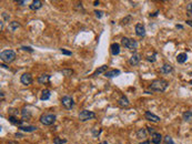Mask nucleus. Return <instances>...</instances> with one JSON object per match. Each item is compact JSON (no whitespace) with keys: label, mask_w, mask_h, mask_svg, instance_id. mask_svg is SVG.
Segmentation results:
<instances>
[{"label":"nucleus","mask_w":192,"mask_h":144,"mask_svg":"<svg viewBox=\"0 0 192 144\" xmlns=\"http://www.w3.org/2000/svg\"><path fill=\"white\" fill-rule=\"evenodd\" d=\"M168 85H169L168 81L163 79H157L150 84V89L154 92H164L167 90Z\"/></svg>","instance_id":"f257e3e1"},{"label":"nucleus","mask_w":192,"mask_h":144,"mask_svg":"<svg viewBox=\"0 0 192 144\" xmlns=\"http://www.w3.org/2000/svg\"><path fill=\"white\" fill-rule=\"evenodd\" d=\"M121 45L126 48V49L130 50V51H136L138 49V42H137L136 40L131 39V38H126V37H123L121 40Z\"/></svg>","instance_id":"f03ea898"},{"label":"nucleus","mask_w":192,"mask_h":144,"mask_svg":"<svg viewBox=\"0 0 192 144\" xmlns=\"http://www.w3.org/2000/svg\"><path fill=\"white\" fill-rule=\"evenodd\" d=\"M0 58L6 63H10L16 59V52L14 50H4L0 53Z\"/></svg>","instance_id":"7ed1b4c3"},{"label":"nucleus","mask_w":192,"mask_h":144,"mask_svg":"<svg viewBox=\"0 0 192 144\" xmlns=\"http://www.w3.org/2000/svg\"><path fill=\"white\" fill-rule=\"evenodd\" d=\"M57 116L53 113H43L40 116V122L43 125H51L56 122Z\"/></svg>","instance_id":"20e7f679"},{"label":"nucleus","mask_w":192,"mask_h":144,"mask_svg":"<svg viewBox=\"0 0 192 144\" xmlns=\"http://www.w3.org/2000/svg\"><path fill=\"white\" fill-rule=\"evenodd\" d=\"M61 104L66 110H72L75 108V101L70 95H65L61 98Z\"/></svg>","instance_id":"39448f33"},{"label":"nucleus","mask_w":192,"mask_h":144,"mask_svg":"<svg viewBox=\"0 0 192 144\" xmlns=\"http://www.w3.org/2000/svg\"><path fill=\"white\" fill-rule=\"evenodd\" d=\"M96 118V113H93V112H91L89 110H83V111H81L80 113H79V120L82 121V122H85V121H89V120H92Z\"/></svg>","instance_id":"423d86ee"},{"label":"nucleus","mask_w":192,"mask_h":144,"mask_svg":"<svg viewBox=\"0 0 192 144\" xmlns=\"http://www.w3.org/2000/svg\"><path fill=\"white\" fill-rule=\"evenodd\" d=\"M32 81H33V79H32V77H31L30 73H23V74L20 77V82L22 83L23 85H30L31 83H32Z\"/></svg>","instance_id":"0eeeda50"},{"label":"nucleus","mask_w":192,"mask_h":144,"mask_svg":"<svg viewBox=\"0 0 192 144\" xmlns=\"http://www.w3.org/2000/svg\"><path fill=\"white\" fill-rule=\"evenodd\" d=\"M140 61H141V55H139V53H133V55L130 57V59H129V63H130L132 67H137V65L140 63Z\"/></svg>","instance_id":"6e6552de"},{"label":"nucleus","mask_w":192,"mask_h":144,"mask_svg":"<svg viewBox=\"0 0 192 144\" xmlns=\"http://www.w3.org/2000/svg\"><path fill=\"white\" fill-rule=\"evenodd\" d=\"M144 118H146L148 121H150V122H154V123L160 122V118H159L158 115L153 114V113L150 112V111H147V112L144 113Z\"/></svg>","instance_id":"1a4fd4ad"},{"label":"nucleus","mask_w":192,"mask_h":144,"mask_svg":"<svg viewBox=\"0 0 192 144\" xmlns=\"http://www.w3.org/2000/svg\"><path fill=\"white\" fill-rule=\"evenodd\" d=\"M51 79V75L50 74H47V73H43V74H40L38 77L37 81L40 83V84H47Z\"/></svg>","instance_id":"9d476101"},{"label":"nucleus","mask_w":192,"mask_h":144,"mask_svg":"<svg viewBox=\"0 0 192 144\" xmlns=\"http://www.w3.org/2000/svg\"><path fill=\"white\" fill-rule=\"evenodd\" d=\"M136 35H139V37L146 35V28L142 23H137L136 25Z\"/></svg>","instance_id":"9b49d317"},{"label":"nucleus","mask_w":192,"mask_h":144,"mask_svg":"<svg viewBox=\"0 0 192 144\" xmlns=\"http://www.w3.org/2000/svg\"><path fill=\"white\" fill-rule=\"evenodd\" d=\"M31 110H29L28 108H23V109L21 110V118L22 120H25V121H28V120L31 119Z\"/></svg>","instance_id":"f8f14e48"},{"label":"nucleus","mask_w":192,"mask_h":144,"mask_svg":"<svg viewBox=\"0 0 192 144\" xmlns=\"http://www.w3.org/2000/svg\"><path fill=\"white\" fill-rule=\"evenodd\" d=\"M120 73H121V72H120V70L113 69V70H110V71H107L106 73H105V77L110 79V78H116V77H118Z\"/></svg>","instance_id":"ddd939ff"},{"label":"nucleus","mask_w":192,"mask_h":144,"mask_svg":"<svg viewBox=\"0 0 192 144\" xmlns=\"http://www.w3.org/2000/svg\"><path fill=\"white\" fill-rule=\"evenodd\" d=\"M172 71H173L172 65H168V63H164L161 67V69H160V72H161L162 74H169V73H171Z\"/></svg>","instance_id":"4468645a"},{"label":"nucleus","mask_w":192,"mask_h":144,"mask_svg":"<svg viewBox=\"0 0 192 144\" xmlns=\"http://www.w3.org/2000/svg\"><path fill=\"white\" fill-rule=\"evenodd\" d=\"M118 103H119V105L122 106V108H127V106H129V104H130L129 100H128V98H127L124 94H122L121 96H120V99H119V101H118Z\"/></svg>","instance_id":"2eb2a0df"},{"label":"nucleus","mask_w":192,"mask_h":144,"mask_svg":"<svg viewBox=\"0 0 192 144\" xmlns=\"http://www.w3.org/2000/svg\"><path fill=\"white\" fill-rule=\"evenodd\" d=\"M148 134H149V132H148L147 128H142V129H140L138 132H137V138H138V139H146L147 140Z\"/></svg>","instance_id":"dca6fc26"},{"label":"nucleus","mask_w":192,"mask_h":144,"mask_svg":"<svg viewBox=\"0 0 192 144\" xmlns=\"http://www.w3.org/2000/svg\"><path fill=\"white\" fill-rule=\"evenodd\" d=\"M107 70H108V65H101V67H99L98 69L93 72V74L91 75V78H95V77H97V75H99V74H101V73H106L107 72Z\"/></svg>","instance_id":"f3484780"},{"label":"nucleus","mask_w":192,"mask_h":144,"mask_svg":"<svg viewBox=\"0 0 192 144\" xmlns=\"http://www.w3.org/2000/svg\"><path fill=\"white\" fill-rule=\"evenodd\" d=\"M41 7H42V2H41L40 0H33L30 4V6H29V8H30L31 10H33V11L39 10Z\"/></svg>","instance_id":"a211bd4d"},{"label":"nucleus","mask_w":192,"mask_h":144,"mask_svg":"<svg viewBox=\"0 0 192 144\" xmlns=\"http://www.w3.org/2000/svg\"><path fill=\"white\" fill-rule=\"evenodd\" d=\"M19 130H20L21 132H33V131H37L38 128L33 126V125H27V126L21 125V126H19Z\"/></svg>","instance_id":"6ab92c4d"},{"label":"nucleus","mask_w":192,"mask_h":144,"mask_svg":"<svg viewBox=\"0 0 192 144\" xmlns=\"http://www.w3.org/2000/svg\"><path fill=\"white\" fill-rule=\"evenodd\" d=\"M110 51H111L112 55H118L120 53V45L119 43H112L110 47Z\"/></svg>","instance_id":"aec40b11"},{"label":"nucleus","mask_w":192,"mask_h":144,"mask_svg":"<svg viewBox=\"0 0 192 144\" xmlns=\"http://www.w3.org/2000/svg\"><path fill=\"white\" fill-rule=\"evenodd\" d=\"M51 96V92L50 90L48 89H45L41 91V94H40V100H42V101H46V100H49Z\"/></svg>","instance_id":"412c9836"},{"label":"nucleus","mask_w":192,"mask_h":144,"mask_svg":"<svg viewBox=\"0 0 192 144\" xmlns=\"http://www.w3.org/2000/svg\"><path fill=\"white\" fill-rule=\"evenodd\" d=\"M151 142L153 144H160L162 142V135L160 134V133H158V132H156L154 134H152V140Z\"/></svg>","instance_id":"4be33fe9"},{"label":"nucleus","mask_w":192,"mask_h":144,"mask_svg":"<svg viewBox=\"0 0 192 144\" xmlns=\"http://www.w3.org/2000/svg\"><path fill=\"white\" fill-rule=\"evenodd\" d=\"M182 119L188 123H192V111H186L182 114Z\"/></svg>","instance_id":"5701e85b"},{"label":"nucleus","mask_w":192,"mask_h":144,"mask_svg":"<svg viewBox=\"0 0 192 144\" xmlns=\"http://www.w3.org/2000/svg\"><path fill=\"white\" fill-rule=\"evenodd\" d=\"M20 23L18 22V21H11L10 23H9V26H8V29H9V31H16V30L18 29V28H20Z\"/></svg>","instance_id":"b1692460"},{"label":"nucleus","mask_w":192,"mask_h":144,"mask_svg":"<svg viewBox=\"0 0 192 144\" xmlns=\"http://www.w3.org/2000/svg\"><path fill=\"white\" fill-rule=\"evenodd\" d=\"M187 60H188V55L186 52H182L180 55H178V57H177L178 63H184Z\"/></svg>","instance_id":"393cba45"},{"label":"nucleus","mask_w":192,"mask_h":144,"mask_svg":"<svg viewBox=\"0 0 192 144\" xmlns=\"http://www.w3.org/2000/svg\"><path fill=\"white\" fill-rule=\"evenodd\" d=\"M8 120H9L10 123H12V124H15V125H18V126H21L22 123H23L22 120H17L16 119V116H9V119Z\"/></svg>","instance_id":"a878e982"},{"label":"nucleus","mask_w":192,"mask_h":144,"mask_svg":"<svg viewBox=\"0 0 192 144\" xmlns=\"http://www.w3.org/2000/svg\"><path fill=\"white\" fill-rule=\"evenodd\" d=\"M61 73L66 77H70V75L73 74V70L72 69H62L61 70Z\"/></svg>","instance_id":"bb28decb"},{"label":"nucleus","mask_w":192,"mask_h":144,"mask_svg":"<svg viewBox=\"0 0 192 144\" xmlns=\"http://www.w3.org/2000/svg\"><path fill=\"white\" fill-rule=\"evenodd\" d=\"M163 144H177L173 142V140L170 135H166L164 136V141H163Z\"/></svg>","instance_id":"cd10ccee"},{"label":"nucleus","mask_w":192,"mask_h":144,"mask_svg":"<svg viewBox=\"0 0 192 144\" xmlns=\"http://www.w3.org/2000/svg\"><path fill=\"white\" fill-rule=\"evenodd\" d=\"M53 143L55 144H65V143H67V140L60 139L59 136H56V138L53 139Z\"/></svg>","instance_id":"c85d7f7f"},{"label":"nucleus","mask_w":192,"mask_h":144,"mask_svg":"<svg viewBox=\"0 0 192 144\" xmlns=\"http://www.w3.org/2000/svg\"><path fill=\"white\" fill-rule=\"evenodd\" d=\"M156 60H157V52H153L152 55L147 57V61H149V62H154Z\"/></svg>","instance_id":"c756f323"},{"label":"nucleus","mask_w":192,"mask_h":144,"mask_svg":"<svg viewBox=\"0 0 192 144\" xmlns=\"http://www.w3.org/2000/svg\"><path fill=\"white\" fill-rule=\"evenodd\" d=\"M130 20H132L131 16H127L126 18H123V19H122L121 23H122V25H127L128 22H130Z\"/></svg>","instance_id":"7c9ffc66"},{"label":"nucleus","mask_w":192,"mask_h":144,"mask_svg":"<svg viewBox=\"0 0 192 144\" xmlns=\"http://www.w3.org/2000/svg\"><path fill=\"white\" fill-rule=\"evenodd\" d=\"M9 113H10V116H15L19 113V111L17 109H9Z\"/></svg>","instance_id":"2f4dec72"},{"label":"nucleus","mask_w":192,"mask_h":144,"mask_svg":"<svg viewBox=\"0 0 192 144\" xmlns=\"http://www.w3.org/2000/svg\"><path fill=\"white\" fill-rule=\"evenodd\" d=\"M93 12H95V15H96L97 18H99V19H100V18H102V16H103V12H102V11H100V10H95Z\"/></svg>","instance_id":"473e14b6"},{"label":"nucleus","mask_w":192,"mask_h":144,"mask_svg":"<svg viewBox=\"0 0 192 144\" xmlns=\"http://www.w3.org/2000/svg\"><path fill=\"white\" fill-rule=\"evenodd\" d=\"M187 11H188V15H192V1L187 5Z\"/></svg>","instance_id":"72a5a7b5"},{"label":"nucleus","mask_w":192,"mask_h":144,"mask_svg":"<svg viewBox=\"0 0 192 144\" xmlns=\"http://www.w3.org/2000/svg\"><path fill=\"white\" fill-rule=\"evenodd\" d=\"M147 130L148 132H149V134H154L156 133V129L154 128H152V126H147Z\"/></svg>","instance_id":"f704fd0d"},{"label":"nucleus","mask_w":192,"mask_h":144,"mask_svg":"<svg viewBox=\"0 0 192 144\" xmlns=\"http://www.w3.org/2000/svg\"><path fill=\"white\" fill-rule=\"evenodd\" d=\"M21 50H25V51H28V52H33V49H32V48H30V47H25V45H23V47H21L20 48Z\"/></svg>","instance_id":"c9c22d12"},{"label":"nucleus","mask_w":192,"mask_h":144,"mask_svg":"<svg viewBox=\"0 0 192 144\" xmlns=\"http://www.w3.org/2000/svg\"><path fill=\"white\" fill-rule=\"evenodd\" d=\"M61 52H62L63 55H72V52H71V51H68V50H65V49H61Z\"/></svg>","instance_id":"e433bc0d"},{"label":"nucleus","mask_w":192,"mask_h":144,"mask_svg":"<svg viewBox=\"0 0 192 144\" xmlns=\"http://www.w3.org/2000/svg\"><path fill=\"white\" fill-rule=\"evenodd\" d=\"M1 16H2V18H5V20L9 19V16L7 15V12H2V13H1Z\"/></svg>","instance_id":"4c0bfd02"},{"label":"nucleus","mask_w":192,"mask_h":144,"mask_svg":"<svg viewBox=\"0 0 192 144\" xmlns=\"http://www.w3.org/2000/svg\"><path fill=\"white\" fill-rule=\"evenodd\" d=\"M17 4H18L19 6H23V5H25V0H22V1H21V0H18V1H17Z\"/></svg>","instance_id":"58836bf2"},{"label":"nucleus","mask_w":192,"mask_h":144,"mask_svg":"<svg viewBox=\"0 0 192 144\" xmlns=\"http://www.w3.org/2000/svg\"><path fill=\"white\" fill-rule=\"evenodd\" d=\"M186 22H187V25H189V26H190V27H192V20L188 19L187 21H186Z\"/></svg>","instance_id":"ea45409f"},{"label":"nucleus","mask_w":192,"mask_h":144,"mask_svg":"<svg viewBox=\"0 0 192 144\" xmlns=\"http://www.w3.org/2000/svg\"><path fill=\"white\" fill-rule=\"evenodd\" d=\"M16 138H22V136H23V134H22V133H16Z\"/></svg>","instance_id":"a19ab883"},{"label":"nucleus","mask_w":192,"mask_h":144,"mask_svg":"<svg viewBox=\"0 0 192 144\" xmlns=\"http://www.w3.org/2000/svg\"><path fill=\"white\" fill-rule=\"evenodd\" d=\"M7 144H19L18 142H16V141H8Z\"/></svg>","instance_id":"79ce46f5"},{"label":"nucleus","mask_w":192,"mask_h":144,"mask_svg":"<svg viewBox=\"0 0 192 144\" xmlns=\"http://www.w3.org/2000/svg\"><path fill=\"white\" fill-rule=\"evenodd\" d=\"M140 144H150V141L146 140V141H143V142H140Z\"/></svg>","instance_id":"37998d69"},{"label":"nucleus","mask_w":192,"mask_h":144,"mask_svg":"<svg viewBox=\"0 0 192 144\" xmlns=\"http://www.w3.org/2000/svg\"><path fill=\"white\" fill-rule=\"evenodd\" d=\"M158 13H159V11H156V13H150V17H156L158 16Z\"/></svg>","instance_id":"c03bdc74"},{"label":"nucleus","mask_w":192,"mask_h":144,"mask_svg":"<svg viewBox=\"0 0 192 144\" xmlns=\"http://www.w3.org/2000/svg\"><path fill=\"white\" fill-rule=\"evenodd\" d=\"M0 29H1V31L4 30V22H2V21L0 22Z\"/></svg>","instance_id":"a18cd8bd"},{"label":"nucleus","mask_w":192,"mask_h":144,"mask_svg":"<svg viewBox=\"0 0 192 144\" xmlns=\"http://www.w3.org/2000/svg\"><path fill=\"white\" fill-rule=\"evenodd\" d=\"M176 27H177L178 29H183V26H181V25H177Z\"/></svg>","instance_id":"49530a36"},{"label":"nucleus","mask_w":192,"mask_h":144,"mask_svg":"<svg viewBox=\"0 0 192 144\" xmlns=\"http://www.w3.org/2000/svg\"><path fill=\"white\" fill-rule=\"evenodd\" d=\"M99 4H100V2L97 0V1H95V2H93V6H99Z\"/></svg>","instance_id":"de8ad7c7"},{"label":"nucleus","mask_w":192,"mask_h":144,"mask_svg":"<svg viewBox=\"0 0 192 144\" xmlns=\"http://www.w3.org/2000/svg\"><path fill=\"white\" fill-rule=\"evenodd\" d=\"M0 95H1V100H2V99H4V96H5V94H4V92H2V91L0 92Z\"/></svg>","instance_id":"09e8293b"},{"label":"nucleus","mask_w":192,"mask_h":144,"mask_svg":"<svg viewBox=\"0 0 192 144\" xmlns=\"http://www.w3.org/2000/svg\"><path fill=\"white\" fill-rule=\"evenodd\" d=\"M1 68H5V69H8V67L6 65H1Z\"/></svg>","instance_id":"8fccbe9b"},{"label":"nucleus","mask_w":192,"mask_h":144,"mask_svg":"<svg viewBox=\"0 0 192 144\" xmlns=\"http://www.w3.org/2000/svg\"><path fill=\"white\" fill-rule=\"evenodd\" d=\"M100 144H109V143H108L107 141H103V142H101V143H100Z\"/></svg>","instance_id":"3c124183"},{"label":"nucleus","mask_w":192,"mask_h":144,"mask_svg":"<svg viewBox=\"0 0 192 144\" xmlns=\"http://www.w3.org/2000/svg\"><path fill=\"white\" fill-rule=\"evenodd\" d=\"M189 83H190V84H192V80H190V81H189Z\"/></svg>","instance_id":"603ef678"}]
</instances>
